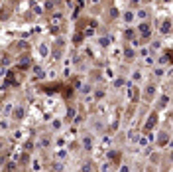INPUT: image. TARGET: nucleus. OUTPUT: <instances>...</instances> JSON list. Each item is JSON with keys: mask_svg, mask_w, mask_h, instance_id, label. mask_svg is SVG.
<instances>
[{"mask_svg": "<svg viewBox=\"0 0 173 172\" xmlns=\"http://www.w3.org/2000/svg\"><path fill=\"white\" fill-rule=\"evenodd\" d=\"M161 30H163V32H167V30H169V22H165V24H163V26H161Z\"/></svg>", "mask_w": 173, "mask_h": 172, "instance_id": "nucleus-6", "label": "nucleus"}, {"mask_svg": "<svg viewBox=\"0 0 173 172\" xmlns=\"http://www.w3.org/2000/svg\"><path fill=\"white\" fill-rule=\"evenodd\" d=\"M24 113H26L24 107H16V109H14V117H16V119H24Z\"/></svg>", "mask_w": 173, "mask_h": 172, "instance_id": "nucleus-3", "label": "nucleus"}, {"mask_svg": "<svg viewBox=\"0 0 173 172\" xmlns=\"http://www.w3.org/2000/svg\"><path fill=\"white\" fill-rule=\"evenodd\" d=\"M91 147H93V144H91V138L86 137V138H85V149H86V150H91Z\"/></svg>", "mask_w": 173, "mask_h": 172, "instance_id": "nucleus-4", "label": "nucleus"}, {"mask_svg": "<svg viewBox=\"0 0 173 172\" xmlns=\"http://www.w3.org/2000/svg\"><path fill=\"white\" fill-rule=\"evenodd\" d=\"M165 140H167V135H161V137H159V142H161V144H163Z\"/></svg>", "mask_w": 173, "mask_h": 172, "instance_id": "nucleus-7", "label": "nucleus"}, {"mask_svg": "<svg viewBox=\"0 0 173 172\" xmlns=\"http://www.w3.org/2000/svg\"><path fill=\"white\" fill-rule=\"evenodd\" d=\"M146 95H148V97H151V95H153V87H148V91H146Z\"/></svg>", "mask_w": 173, "mask_h": 172, "instance_id": "nucleus-5", "label": "nucleus"}, {"mask_svg": "<svg viewBox=\"0 0 173 172\" xmlns=\"http://www.w3.org/2000/svg\"><path fill=\"white\" fill-rule=\"evenodd\" d=\"M155 121H157V115H155V113L150 115V119H148V123H146V131H150L151 127L155 125Z\"/></svg>", "mask_w": 173, "mask_h": 172, "instance_id": "nucleus-2", "label": "nucleus"}, {"mask_svg": "<svg viewBox=\"0 0 173 172\" xmlns=\"http://www.w3.org/2000/svg\"><path fill=\"white\" fill-rule=\"evenodd\" d=\"M140 34L142 38H150V26L148 24H140Z\"/></svg>", "mask_w": 173, "mask_h": 172, "instance_id": "nucleus-1", "label": "nucleus"}]
</instances>
